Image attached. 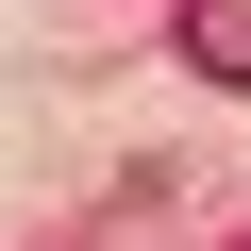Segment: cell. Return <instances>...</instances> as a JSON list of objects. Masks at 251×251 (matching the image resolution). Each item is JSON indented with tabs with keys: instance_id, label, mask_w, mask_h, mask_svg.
I'll list each match as a JSON object with an SVG mask.
<instances>
[{
	"instance_id": "6da1fadb",
	"label": "cell",
	"mask_w": 251,
	"mask_h": 251,
	"mask_svg": "<svg viewBox=\"0 0 251 251\" xmlns=\"http://www.w3.org/2000/svg\"><path fill=\"white\" fill-rule=\"evenodd\" d=\"M168 34H184V67H201V84H234V100H251V0H168Z\"/></svg>"
}]
</instances>
